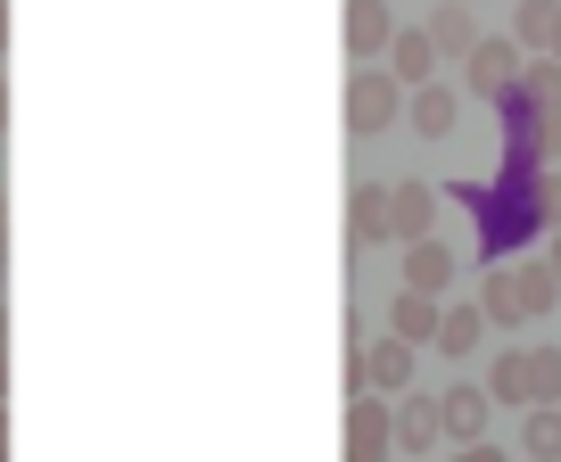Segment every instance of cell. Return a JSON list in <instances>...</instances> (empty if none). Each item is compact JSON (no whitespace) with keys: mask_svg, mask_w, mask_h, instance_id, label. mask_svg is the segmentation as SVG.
Listing matches in <instances>:
<instances>
[{"mask_svg":"<svg viewBox=\"0 0 561 462\" xmlns=\"http://www.w3.org/2000/svg\"><path fill=\"white\" fill-rule=\"evenodd\" d=\"M553 298H561V273L545 265V256H520V265H488V289H479V305H488V322H504V331H520V322H537V314H553Z\"/></svg>","mask_w":561,"mask_h":462,"instance_id":"cell-1","label":"cell"},{"mask_svg":"<svg viewBox=\"0 0 561 462\" xmlns=\"http://www.w3.org/2000/svg\"><path fill=\"white\" fill-rule=\"evenodd\" d=\"M495 405H561V347H504L488 363Z\"/></svg>","mask_w":561,"mask_h":462,"instance_id":"cell-2","label":"cell"},{"mask_svg":"<svg viewBox=\"0 0 561 462\" xmlns=\"http://www.w3.org/2000/svg\"><path fill=\"white\" fill-rule=\"evenodd\" d=\"M413 363H421V347L397 338V331L371 338V347L355 338V347H347V389L355 396H404V389H413Z\"/></svg>","mask_w":561,"mask_h":462,"instance_id":"cell-3","label":"cell"},{"mask_svg":"<svg viewBox=\"0 0 561 462\" xmlns=\"http://www.w3.org/2000/svg\"><path fill=\"white\" fill-rule=\"evenodd\" d=\"M397 116H404V83H397L388 67H364V74L347 83V132H355V141H380Z\"/></svg>","mask_w":561,"mask_h":462,"instance_id":"cell-4","label":"cell"},{"mask_svg":"<svg viewBox=\"0 0 561 462\" xmlns=\"http://www.w3.org/2000/svg\"><path fill=\"white\" fill-rule=\"evenodd\" d=\"M520 67H528L520 42H512V34H488L471 58H462V83H471L479 100H512V91H520Z\"/></svg>","mask_w":561,"mask_h":462,"instance_id":"cell-5","label":"cell"},{"mask_svg":"<svg viewBox=\"0 0 561 462\" xmlns=\"http://www.w3.org/2000/svg\"><path fill=\"white\" fill-rule=\"evenodd\" d=\"M388 446H397V413H388V396H355V405H347V462H388Z\"/></svg>","mask_w":561,"mask_h":462,"instance_id":"cell-6","label":"cell"},{"mask_svg":"<svg viewBox=\"0 0 561 462\" xmlns=\"http://www.w3.org/2000/svg\"><path fill=\"white\" fill-rule=\"evenodd\" d=\"M438 438H446V396L404 389V396H397V446H404V454H430Z\"/></svg>","mask_w":561,"mask_h":462,"instance_id":"cell-7","label":"cell"},{"mask_svg":"<svg viewBox=\"0 0 561 462\" xmlns=\"http://www.w3.org/2000/svg\"><path fill=\"white\" fill-rule=\"evenodd\" d=\"M388 223H397L404 249L430 240V223H438V190H430V182H388Z\"/></svg>","mask_w":561,"mask_h":462,"instance_id":"cell-8","label":"cell"},{"mask_svg":"<svg viewBox=\"0 0 561 462\" xmlns=\"http://www.w3.org/2000/svg\"><path fill=\"white\" fill-rule=\"evenodd\" d=\"M347 50L355 58H380V50H397V18H388V0H347Z\"/></svg>","mask_w":561,"mask_h":462,"instance_id":"cell-9","label":"cell"},{"mask_svg":"<svg viewBox=\"0 0 561 462\" xmlns=\"http://www.w3.org/2000/svg\"><path fill=\"white\" fill-rule=\"evenodd\" d=\"M347 240H355V249H388V240H397L380 182H355V198H347Z\"/></svg>","mask_w":561,"mask_h":462,"instance_id":"cell-10","label":"cell"},{"mask_svg":"<svg viewBox=\"0 0 561 462\" xmlns=\"http://www.w3.org/2000/svg\"><path fill=\"white\" fill-rule=\"evenodd\" d=\"M488 413H495L488 380H455V389H446V429H455V446H479V438H488Z\"/></svg>","mask_w":561,"mask_h":462,"instance_id":"cell-11","label":"cell"},{"mask_svg":"<svg viewBox=\"0 0 561 462\" xmlns=\"http://www.w3.org/2000/svg\"><path fill=\"white\" fill-rule=\"evenodd\" d=\"M404 289H430V298L455 289V249H446V240H413V249H404Z\"/></svg>","mask_w":561,"mask_h":462,"instance_id":"cell-12","label":"cell"},{"mask_svg":"<svg viewBox=\"0 0 561 462\" xmlns=\"http://www.w3.org/2000/svg\"><path fill=\"white\" fill-rule=\"evenodd\" d=\"M438 322H446V305L430 298V289H404V298H397V314H388V331H397V338H413V347H438Z\"/></svg>","mask_w":561,"mask_h":462,"instance_id":"cell-13","label":"cell"},{"mask_svg":"<svg viewBox=\"0 0 561 462\" xmlns=\"http://www.w3.org/2000/svg\"><path fill=\"white\" fill-rule=\"evenodd\" d=\"M388 74H397L404 91L438 83V42H430V34H397V50H388Z\"/></svg>","mask_w":561,"mask_h":462,"instance_id":"cell-14","label":"cell"},{"mask_svg":"<svg viewBox=\"0 0 561 462\" xmlns=\"http://www.w3.org/2000/svg\"><path fill=\"white\" fill-rule=\"evenodd\" d=\"M512 42L520 50H561V0H520V18H512Z\"/></svg>","mask_w":561,"mask_h":462,"instance_id":"cell-15","label":"cell"},{"mask_svg":"<svg viewBox=\"0 0 561 462\" xmlns=\"http://www.w3.org/2000/svg\"><path fill=\"white\" fill-rule=\"evenodd\" d=\"M404 116H413V132H421V141H446V132H455V83H421Z\"/></svg>","mask_w":561,"mask_h":462,"instance_id":"cell-16","label":"cell"},{"mask_svg":"<svg viewBox=\"0 0 561 462\" xmlns=\"http://www.w3.org/2000/svg\"><path fill=\"white\" fill-rule=\"evenodd\" d=\"M479 338H488V305H446V322H438V356L462 363Z\"/></svg>","mask_w":561,"mask_h":462,"instance_id":"cell-17","label":"cell"},{"mask_svg":"<svg viewBox=\"0 0 561 462\" xmlns=\"http://www.w3.org/2000/svg\"><path fill=\"white\" fill-rule=\"evenodd\" d=\"M421 34L438 42V58H446V50H455V58H471L479 42H488V34H479V25H471V9H462V0H446V9H438V18H430V25H421Z\"/></svg>","mask_w":561,"mask_h":462,"instance_id":"cell-18","label":"cell"},{"mask_svg":"<svg viewBox=\"0 0 561 462\" xmlns=\"http://www.w3.org/2000/svg\"><path fill=\"white\" fill-rule=\"evenodd\" d=\"M520 462H561V405H528V421H520Z\"/></svg>","mask_w":561,"mask_h":462,"instance_id":"cell-19","label":"cell"},{"mask_svg":"<svg viewBox=\"0 0 561 462\" xmlns=\"http://www.w3.org/2000/svg\"><path fill=\"white\" fill-rule=\"evenodd\" d=\"M520 91H528V100H545V107H561V58H553V50L528 58V67H520Z\"/></svg>","mask_w":561,"mask_h":462,"instance_id":"cell-20","label":"cell"},{"mask_svg":"<svg viewBox=\"0 0 561 462\" xmlns=\"http://www.w3.org/2000/svg\"><path fill=\"white\" fill-rule=\"evenodd\" d=\"M455 462H512V454H495V446L479 438V446H455Z\"/></svg>","mask_w":561,"mask_h":462,"instance_id":"cell-21","label":"cell"},{"mask_svg":"<svg viewBox=\"0 0 561 462\" xmlns=\"http://www.w3.org/2000/svg\"><path fill=\"white\" fill-rule=\"evenodd\" d=\"M0 462H9V405H0Z\"/></svg>","mask_w":561,"mask_h":462,"instance_id":"cell-22","label":"cell"},{"mask_svg":"<svg viewBox=\"0 0 561 462\" xmlns=\"http://www.w3.org/2000/svg\"><path fill=\"white\" fill-rule=\"evenodd\" d=\"M545 265H553V273H561V231H553V249H545Z\"/></svg>","mask_w":561,"mask_h":462,"instance_id":"cell-23","label":"cell"},{"mask_svg":"<svg viewBox=\"0 0 561 462\" xmlns=\"http://www.w3.org/2000/svg\"><path fill=\"white\" fill-rule=\"evenodd\" d=\"M0 50H9V0H0Z\"/></svg>","mask_w":561,"mask_h":462,"instance_id":"cell-24","label":"cell"},{"mask_svg":"<svg viewBox=\"0 0 561 462\" xmlns=\"http://www.w3.org/2000/svg\"><path fill=\"white\" fill-rule=\"evenodd\" d=\"M0 125H9V83H0Z\"/></svg>","mask_w":561,"mask_h":462,"instance_id":"cell-25","label":"cell"},{"mask_svg":"<svg viewBox=\"0 0 561 462\" xmlns=\"http://www.w3.org/2000/svg\"><path fill=\"white\" fill-rule=\"evenodd\" d=\"M0 231H9V198H0Z\"/></svg>","mask_w":561,"mask_h":462,"instance_id":"cell-26","label":"cell"},{"mask_svg":"<svg viewBox=\"0 0 561 462\" xmlns=\"http://www.w3.org/2000/svg\"><path fill=\"white\" fill-rule=\"evenodd\" d=\"M0 380H9V363H0Z\"/></svg>","mask_w":561,"mask_h":462,"instance_id":"cell-27","label":"cell"},{"mask_svg":"<svg viewBox=\"0 0 561 462\" xmlns=\"http://www.w3.org/2000/svg\"><path fill=\"white\" fill-rule=\"evenodd\" d=\"M462 9H471V0H462Z\"/></svg>","mask_w":561,"mask_h":462,"instance_id":"cell-28","label":"cell"},{"mask_svg":"<svg viewBox=\"0 0 561 462\" xmlns=\"http://www.w3.org/2000/svg\"><path fill=\"white\" fill-rule=\"evenodd\" d=\"M553 58H561V50H553Z\"/></svg>","mask_w":561,"mask_h":462,"instance_id":"cell-29","label":"cell"}]
</instances>
